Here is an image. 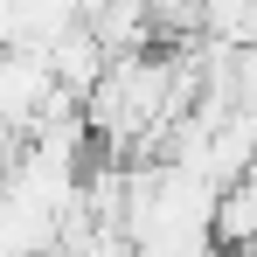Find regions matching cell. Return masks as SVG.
<instances>
[{"instance_id":"obj_2","label":"cell","mask_w":257,"mask_h":257,"mask_svg":"<svg viewBox=\"0 0 257 257\" xmlns=\"http://www.w3.org/2000/svg\"><path fill=\"white\" fill-rule=\"evenodd\" d=\"M215 250H229V257L257 250V167L215 195Z\"/></svg>"},{"instance_id":"obj_1","label":"cell","mask_w":257,"mask_h":257,"mask_svg":"<svg viewBox=\"0 0 257 257\" xmlns=\"http://www.w3.org/2000/svg\"><path fill=\"white\" fill-rule=\"evenodd\" d=\"M49 63H56V84L70 90V97H77V104H84L90 90L104 84V70H111V63H118V56H111V49L97 42V35H90V28H70V35H63V42L49 49Z\"/></svg>"}]
</instances>
